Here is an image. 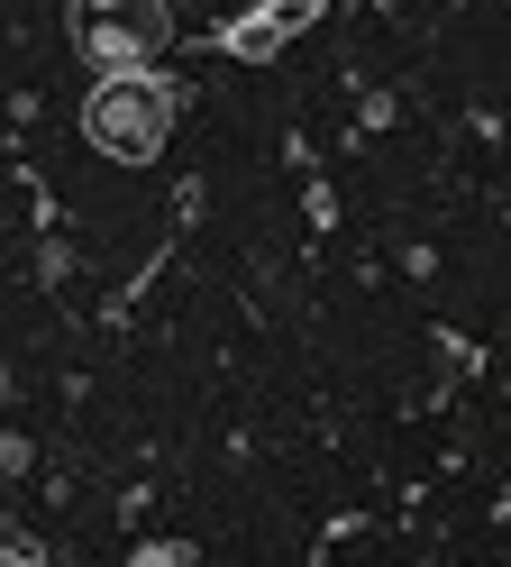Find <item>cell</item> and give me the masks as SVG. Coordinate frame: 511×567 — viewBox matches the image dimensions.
Returning a JSON list of instances; mask_svg holds the SVG:
<instances>
[{
    "label": "cell",
    "instance_id": "1",
    "mask_svg": "<svg viewBox=\"0 0 511 567\" xmlns=\"http://www.w3.org/2000/svg\"><path fill=\"white\" fill-rule=\"evenodd\" d=\"M174 120H182L174 64H119V74H92L83 92V147L109 165H156L174 147Z\"/></svg>",
    "mask_w": 511,
    "mask_h": 567
},
{
    "label": "cell",
    "instance_id": "3",
    "mask_svg": "<svg viewBox=\"0 0 511 567\" xmlns=\"http://www.w3.org/2000/svg\"><path fill=\"white\" fill-rule=\"evenodd\" d=\"M328 0H255V10H238L229 28H210V55H238V64H265L283 55L292 38H311Z\"/></svg>",
    "mask_w": 511,
    "mask_h": 567
},
{
    "label": "cell",
    "instance_id": "6",
    "mask_svg": "<svg viewBox=\"0 0 511 567\" xmlns=\"http://www.w3.org/2000/svg\"><path fill=\"white\" fill-rule=\"evenodd\" d=\"M502 513H511V485H502Z\"/></svg>",
    "mask_w": 511,
    "mask_h": 567
},
{
    "label": "cell",
    "instance_id": "5",
    "mask_svg": "<svg viewBox=\"0 0 511 567\" xmlns=\"http://www.w3.org/2000/svg\"><path fill=\"white\" fill-rule=\"evenodd\" d=\"M0 567H36V540H28V530H10V558H0Z\"/></svg>",
    "mask_w": 511,
    "mask_h": 567
},
{
    "label": "cell",
    "instance_id": "4",
    "mask_svg": "<svg viewBox=\"0 0 511 567\" xmlns=\"http://www.w3.org/2000/svg\"><path fill=\"white\" fill-rule=\"evenodd\" d=\"M119 567H192V540H137Z\"/></svg>",
    "mask_w": 511,
    "mask_h": 567
},
{
    "label": "cell",
    "instance_id": "2",
    "mask_svg": "<svg viewBox=\"0 0 511 567\" xmlns=\"http://www.w3.org/2000/svg\"><path fill=\"white\" fill-rule=\"evenodd\" d=\"M64 38L92 74H119V64H165L174 47V10L165 0H64Z\"/></svg>",
    "mask_w": 511,
    "mask_h": 567
}]
</instances>
